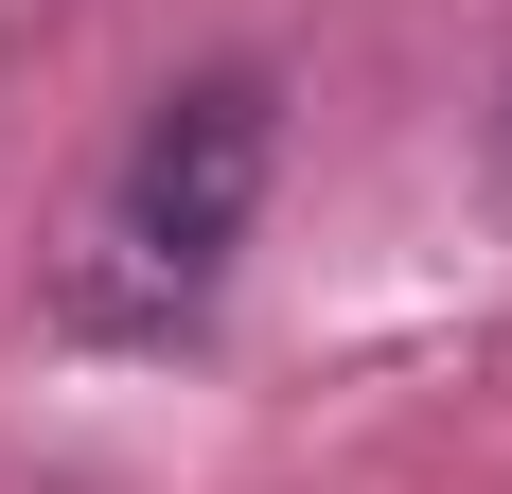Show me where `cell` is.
<instances>
[{"label": "cell", "instance_id": "6da1fadb", "mask_svg": "<svg viewBox=\"0 0 512 494\" xmlns=\"http://www.w3.org/2000/svg\"><path fill=\"white\" fill-rule=\"evenodd\" d=\"M265 159H283V71L265 53L177 71L124 124V159H106L89 230L53 265V318L71 336H195L212 283H230V247H248V212H265Z\"/></svg>", "mask_w": 512, "mask_h": 494}]
</instances>
